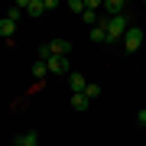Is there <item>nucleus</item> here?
<instances>
[{
    "mask_svg": "<svg viewBox=\"0 0 146 146\" xmlns=\"http://www.w3.org/2000/svg\"><path fill=\"white\" fill-rule=\"evenodd\" d=\"M16 33V23H10L7 16H0V36H13Z\"/></svg>",
    "mask_w": 146,
    "mask_h": 146,
    "instance_id": "9b49d317",
    "label": "nucleus"
},
{
    "mask_svg": "<svg viewBox=\"0 0 146 146\" xmlns=\"http://www.w3.org/2000/svg\"><path fill=\"white\" fill-rule=\"evenodd\" d=\"M101 10H104V16H123V0H104V7H101Z\"/></svg>",
    "mask_w": 146,
    "mask_h": 146,
    "instance_id": "20e7f679",
    "label": "nucleus"
},
{
    "mask_svg": "<svg viewBox=\"0 0 146 146\" xmlns=\"http://www.w3.org/2000/svg\"><path fill=\"white\" fill-rule=\"evenodd\" d=\"M16 146H39V133H20V136H16V140H13Z\"/></svg>",
    "mask_w": 146,
    "mask_h": 146,
    "instance_id": "0eeeda50",
    "label": "nucleus"
},
{
    "mask_svg": "<svg viewBox=\"0 0 146 146\" xmlns=\"http://www.w3.org/2000/svg\"><path fill=\"white\" fill-rule=\"evenodd\" d=\"M7 20H10V23L20 20V7H10V10H7Z\"/></svg>",
    "mask_w": 146,
    "mask_h": 146,
    "instance_id": "dca6fc26",
    "label": "nucleus"
},
{
    "mask_svg": "<svg viewBox=\"0 0 146 146\" xmlns=\"http://www.w3.org/2000/svg\"><path fill=\"white\" fill-rule=\"evenodd\" d=\"M127 29H130V20L123 16H107V42H123Z\"/></svg>",
    "mask_w": 146,
    "mask_h": 146,
    "instance_id": "f257e3e1",
    "label": "nucleus"
},
{
    "mask_svg": "<svg viewBox=\"0 0 146 146\" xmlns=\"http://www.w3.org/2000/svg\"><path fill=\"white\" fill-rule=\"evenodd\" d=\"M68 10L72 13H84V0H68Z\"/></svg>",
    "mask_w": 146,
    "mask_h": 146,
    "instance_id": "2eb2a0df",
    "label": "nucleus"
},
{
    "mask_svg": "<svg viewBox=\"0 0 146 146\" xmlns=\"http://www.w3.org/2000/svg\"><path fill=\"white\" fill-rule=\"evenodd\" d=\"M46 65H49L52 75H72V72H68V58H58V55H55V58H49Z\"/></svg>",
    "mask_w": 146,
    "mask_h": 146,
    "instance_id": "39448f33",
    "label": "nucleus"
},
{
    "mask_svg": "<svg viewBox=\"0 0 146 146\" xmlns=\"http://www.w3.org/2000/svg\"><path fill=\"white\" fill-rule=\"evenodd\" d=\"M49 58H52V46L42 42V46H39V62H49Z\"/></svg>",
    "mask_w": 146,
    "mask_h": 146,
    "instance_id": "4468645a",
    "label": "nucleus"
},
{
    "mask_svg": "<svg viewBox=\"0 0 146 146\" xmlns=\"http://www.w3.org/2000/svg\"><path fill=\"white\" fill-rule=\"evenodd\" d=\"M46 75H49V65L46 62H36V65H33V78H46Z\"/></svg>",
    "mask_w": 146,
    "mask_h": 146,
    "instance_id": "f8f14e48",
    "label": "nucleus"
},
{
    "mask_svg": "<svg viewBox=\"0 0 146 146\" xmlns=\"http://www.w3.org/2000/svg\"><path fill=\"white\" fill-rule=\"evenodd\" d=\"M143 36H146V33H143L140 26H130L127 36H123V49H127V52H136V49L143 46Z\"/></svg>",
    "mask_w": 146,
    "mask_h": 146,
    "instance_id": "f03ea898",
    "label": "nucleus"
},
{
    "mask_svg": "<svg viewBox=\"0 0 146 146\" xmlns=\"http://www.w3.org/2000/svg\"><path fill=\"white\" fill-rule=\"evenodd\" d=\"M84 84H88V81H84V75H81V72H72V75H68V88H72V94H81V91H84Z\"/></svg>",
    "mask_w": 146,
    "mask_h": 146,
    "instance_id": "423d86ee",
    "label": "nucleus"
},
{
    "mask_svg": "<svg viewBox=\"0 0 146 146\" xmlns=\"http://www.w3.org/2000/svg\"><path fill=\"white\" fill-rule=\"evenodd\" d=\"M72 107H75V110H88V107H91V101L84 98V94H72Z\"/></svg>",
    "mask_w": 146,
    "mask_h": 146,
    "instance_id": "9d476101",
    "label": "nucleus"
},
{
    "mask_svg": "<svg viewBox=\"0 0 146 146\" xmlns=\"http://www.w3.org/2000/svg\"><path fill=\"white\" fill-rule=\"evenodd\" d=\"M26 13L29 16H42V13H46V0H29V3H26Z\"/></svg>",
    "mask_w": 146,
    "mask_h": 146,
    "instance_id": "6e6552de",
    "label": "nucleus"
},
{
    "mask_svg": "<svg viewBox=\"0 0 146 146\" xmlns=\"http://www.w3.org/2000/svg\"><path fill=\"white\" fill-rule=\"evenodd\" d=\"M81 94H84L88 101H98V98H101V84H91V81H88V84H84V91H81Z\"/></svg>",
    "mask_w": 146,
    "mask_h": 146,
    "instance_id": "1a4fd4ad",
    "label": "nucleus"
},
{
    "mask_svg": "<svg viewBox=\"0 0 146 146\" xmlns=\"http://www.w3.org/2000/svg\"><path fill=\"white\" fill-rule=\"evenodd\" d=\"M81 20L94 29V26H98V10H84V13H81Z\"/></svg>",
    "mask_w": 146,
    "mask_h": 146,
    "instance_id": "ddd939ff",
    "label": "nucleus"
},
{
    "mask_svg": "<svg viewBox=\"0 0 146 146\" xmlns=\"http://www.w3.org/2000/svg\"><path fill=\"white\" fill-rule=\"evenodd\" d=\"M136 123H140V127H146V110H140V114H136Z\"/></svg>",
    "mask_w": 146,
    "mask_h": 146,
    "instance_id": "f3484780",
    "label": "nucleus"
},
{
    "mask_svg": "<svg viewBox=\"0 0 146 146\" xmlns=\"http://www.w3.org/2000/svg\"><path fill=\"white\" fill-rule=\"evenodd\" d=\"M49 46H52V58L55 55L58 58H68V52H72V42H68V39H52Z\"/></svg>",
    "mask_w": 146,
    "mask_h": 146,
    "instance_id": "7ed1b4c3",
    "label": "nucleus"
}]
</instances>
